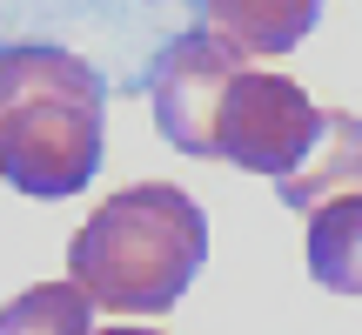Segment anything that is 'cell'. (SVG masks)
Returning a JSON list of instances; mask_svg holds the SVG:
<instances>
[{
	"mask_svg": "<svg viewBox=\"0 0 362 335\" xmlns=\"http://www.w3.org/2000/svg\"><path fill=\"white\" fill-rule=\"evenodd\" d=\"M235 67H248L242 54H228L215 34H181L155 54L148 67V101H155V128L161 141L181 148L194 161H215V107H221V88L235 81Z\"/></svg>",
	"mask_w": 362,
	"mask_h": 335,
	"instance_id": "cell-4",
	"label": "cell"
},
{
	"mask_svg": "<svg viewBox=\"0 0 362 335\" xmlns=\"http://www.w3.org/2000/svg\"><path fill=\"white\" fill-rule=\"evenodd\" d=\"M309 275L329 295H362V194L309 215Z\"/></svg>",
	"mask_w": 362,
	"mask_h": 335,
	"instance_id": "cell-7",
	"label": "cell"
},
{
	"mask_svg": "<svg viewBox=\"0 0 362 335\" xmlns=\"http://www.w3.org/2000/svg\"><path fill=\"white\" fill-rule=\"evenodd\" d=\"M315 128H322V107L302 94V81L235 67V81L221 88V107H215V161L282 181L315 148Z\"/></svg>",
	"mask_w": 362,
	"mask_h": 335,
	"instance_id": "cell-3",
	"label": "cell"
},
{
	"mask_svg": "<svg viewBox=\"0 0 362 335\" xmlns=\"http://www.w3.org/2000/svg\"><path fill=\"white\" fill-rule=\"evenodd\" d=\"M0 335H94V302L74 282H34L0 309Z\"/></svg>",
	"mask_w": 362,
	"mask_h": 335,
	"instance_id": "cell-8",
	"label": "cell"
},
{
	"mask_svg": "<svg viewBox=\"0 0 362 335\" xmlns=\"http://www.w3.org/2000/svg\"><path fill=\"white\" fill-rule=\"evenodd\" d=\"M107 88L74 47H0V175L13 194L67 201L101 168Z\"/></svg>",
	"mask_w": 362,
	"mask_h": 335,
	"instance_id": "cell-1",
	"label": "cell"
},
{
	"mask_svg": "<svg viewBox=\"0 0 362 335\" xmlns=\"http://www.w3.org/2000/svg\"><path fill=\"white\" fill-rule=\"evenodd\" d=\"M107 335H155V329H107Z\"/></svg>",
	"mask_w": 362,
	"mask_h": 335,
	"instance_id": "cell-9",
	"label": "cell"
},
{
	"mask_svg": "<svg viewBox=\"0 0 362 335\" xmlns=\"http://www.w3.org/2000/svg\"><path fill=\"white\" fill-rule=\"evenodd\" d=\"M322 0H202V34H215L242 61H269L309 40Z\"/></svg>",
	"mask_w": 362,
	"mask_h": 335,
	"instance_id": "cell-6",
	"label": "cell"
},
{
	"mask_svg": "<svg viewBox=\"0 0 362 335\" xmlns=\"http://www.w3.org/2000/svg\"><path fill=\"white\" fill-rule=\"evenodd\" d=\"M208 261V215L175 181H134L107 194L67 242V282L115 315H161Z\"/></svg>",
	"mask_w": 362,
	"mask_h": 335,
	"instance_id": "cell-2",
	"label": "cell"
},
{
	"mask_svg": "<svg viewBox=\"0 0 362 335\" xmlns=\"http://www.w3.org/2000/svg\"><path fill=\"white\" fill-rule=\"evenodd\" d=\"M275 194H282V208H296V215H315V208H336V201H349V194H362V114L322 107L315 148L302 155L296 175L275 181Z\"/></svg>",
	"mask_w": 362,
	"mask_h": 335,
	"instance_id": "cell-5",
	"label": "cell"
}]
</instances>
